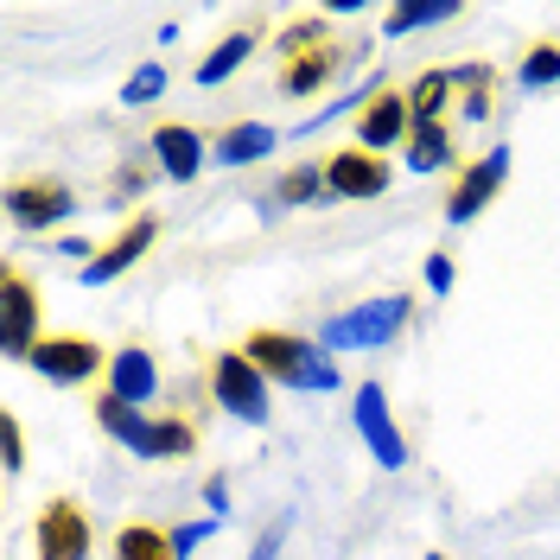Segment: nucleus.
<instances>
[{"label": "nucleus", "instance_id": "nucleus-15", "mask_svg": "<svg viewBox=\"0 0 560 560\" xmlns=\"http://www.w3.org/2000/svg\"><path fill=\"white\" fill-rule=\"evenodd\" d=\"M7 210H13L20 223L45 230V223H65L70 210H77V198H70L65 185H51V178H45V185H13V191H7Z\"/></svg>", "mask_w": 560, "mask_h": 560}, {"label": "nucleus", "instance_id": "nucleus-4", "mask_svg": "<svg viewBox=\"0 0 560 560\" xmlns=\"http://www.w3.org/2000/svg\"><path fill=\"white\" fill-rule=\"evenodd\" d=\"M350 420H357V433L370 440V453H376L383 471H401V465H408V440H401V427L388 420L383 383H363L357 395H350Z\"/></svg>", "mask_w": 560, "mask_h": 560}, {"label": "nucleus", "instance_id": "nucleus-17", "mask_svg": "<svg viewBox=\"0 0 560 560\" xmlns=\"http://www.w3.org/2000/svg\"><path fill=\"white\" fill-rule=\"evenodd\" d=\"M408 166H415V173L453 166V135H446L440 121H415V135H408Z\"/></svg>", "mask_w": 560, "mask_h": 560}, {"label": "nucleus", "instance_id": "nucleus-13", "mask_svg": "<svg viewBox=\"0 0 560 560\" xmlns=\"http://www.w3.org/2000/svg\"><path fill=\"white\" fill-rule=\"evenodd\" d=\"M147 147H153L160 173L173 178V185H191V178L205 173V140L191 135V128H178V121H166V128L147 140Z\"/></svg>", "mask_w": 560, "mask_h": 560}, {"label": "nucleus", "instance_id": "nucleus-3", "mask_svg": "<svg viewBox=\"0 0 560 560\" xmlns=\"http://www.w3.org/2000/svg\"><path fill=\"white\" fill-rule=\"evenodd\" d=\"M108 357L115 350H103V345H90V338H70V331H58V338H38V350L26 357L45 383H65V388H77V383H90L96 370L108 376Z\"/></svg>", "mask_w": 560, "mask_h": 560}, {"label": "nucleus", "instance_id": "nucleus-20", "mask_svg": "<svg viewBox=\"0 0 560 560\" xmlns=\"http://www.w3.org/2000/svg\"><path fill=\"white\" fill-rule=\"evenodd\" d=\"M268 147H275V128L248 121V128H230V135L217 140V160H223V166H248V160H261Z\"/></svg>", "mask_w": 560, "mask_h": 560}, {"label": "nucleus", "instance_id": "nucleus-24", "mask_svg": "<svg viewBox=\"0 0 560 560\" xmlns=\"http://www.w3.org/2000/svg\"><path fill=\"white\" fill-rule=\"evenodd\" d=\"M523 83L528 90H541V83H560V45H535L523 58Z\"/></svg>", "mask_w": 560, "mask_h": 560}, {"label": "nucleus", "instance_id": "nucleus-2", "mask_svg": "<svg viewBox=\"0 0 560 560\" xmlns=\"http://www.w3.org/2000/svg\"><path fill=\"white\" fill-rule=\"evenodd\" d=\"M408 293H383V300H370V306H357V313H345V318H331L325 325V345L331 350H363V345H388L401 325H408Z\"/></svg>", "mask_w": 560, "mask_h": 560}, {"label": "nucleus", "instance_id": "nucleus-7", "mask_svg": "<svg viewBox=\"0 0 560 560\" xmlns=\"http://www.w3.org/2000/svg\"><path fill=\"white\" fill-rule=\"evenodd\" d=\"M0 345H7V357H33L38 350V300H33V280L20 268L0 275Z\"/></svg>", "mask_w": 560, "mask_h": 560}, {"label": "nucleus", "instance_id": "nucleus-6", "mask_svg": "<svg viewBox=\"0 0 560 560\" xmlns=\"http://www.w3.org/2000/svg\"><path fill=\"white\" fill-rule=\"evenodd\" d=\"M287 65H280V90L287 96H313L318 83L338 70V51H331V38L318 33V26H306V33H287Z\"/></svg>", "mask_w": 560, "mask_h": 560}, {"label": "nucleus", "instance_id": "nucleus-8", "mask_svg": "<svg viewBox=\"0 0 560 560\" xmlns=\"http://www.w3.org/2000/svg\"><path fill=\"white\" fill-rule=\"evenodd\" d=\"M153 236H160V217H153V210H140L135 223H128V230H121L96 261H83V268H77V280H83V287H108V280H121L140 255L153 248Z\"/></svg>", "mask_w": 560, "mask_h": 560}, {"label": "nucleus", "instance_id": "nucleus-5", "mask_svg": "<svg viewBox=\"0 0 560 560\" xmlns=\"http://www.w3.org/2000/svg\"><path fill=\"white\" fill-rule=\"evenodd\" d=\"M210 383H217V401H223V408H230L236 420H255V427L268 420V376L248 363L243 350H223Z\"/></svg>", "mask_w": 560, "mask_h": 560}, {"label": "nucleus", "instance_id": "nucleus-19", "mask_svg": "<svg viewBox=\"0 0 560 560\" xmlns=\"http://www.w3.org/2000/svg\"><path fill=\"white\" fill-rule=\"evenodd\" d=\"M115 560H178V555H173V535H166V528L128 523L115 535Z\"/></svg>", "mask_w": 560, "mask_h": 560}, {"label": "nucleus", "instance_id": "nucleus-16", "mask_svg": "<svg viewBox=\"0 0 560 560\" xmlns=\"http://www.w3.org/2000/svg\"><path fill=\"white\" fill-rule=\"evenodd\" d=\"M96 427H103L108 440H121L128 453L153 458V420L140 415L135 401H121V395H103V401H96Z\"/></svg>", "mask_w": 560, "mask_h": 560}, {"label": "nucleus", "instance_id": "nucleus-11", "mask_svg": "<svg viewBox=\"0 0 560 560\" xmlns=\"http://www.w3.org/2000/svg\"><path fill=\"white\" fill-rule=\"evenodd\" d=\"M503 173H510V153H503V147H497V153H485L478 166H465V173H458V185H453V198H446V223H471V217L497 198Z\"/></svg>", "mask_w": 560, "mask_h": 560}, {"label": "nucleus", "instance_id": "nucleus-31", "mask_svg": "<svg viewBox=\"0 0 560 560\" xmlns=\"http://www.w3.org/2000/svg\"><path fill=\"white\" fill-rule=\"evenodd\" d=\"M427 560H440V555H427Z\"/></svg>", "mask_w": 560, "mask_h": 560}, {"label": "nucleus", "instance_id": "nucleus-10", "mask_svg": "<svg viewBox=\"0 0 560 560\" xmlns=\"http://www.w3.org/2000/svg\"><path fill=\"white\" fill-rule=\"evenodd\" d=\"M90 555V523H83V510L58 497V503H45V516H38V560H83Z\"/></svg>", "mask_w": 560, "mask_h": 560}, {"label": "nucleus", "instance_id": "nucleus-14", "mask_svg": "<svg viewBox=\"0 0 560 560\" xmlns=\"http://www.w3.org/2000/svg\"><path fill=\"white\" fill-rule=\"evenodd\" d=\"M153 388H160V370H153V357H147L140 345H121L115 357H108V395H121V401L147 408Z\"/></svg>", "mask_w": 560, "mask_h": 560}, {"label": "nucleus", "instance_id": "nucleus-23", "mask_svg": "<svg viewBox=\"0 0 560 560\" xmlns=\"http://www.w3.org/2000/svg\"><path fill=\"white\" fill-rule=\"evenodd\" d=\"M198 453V433L185 420H153V458H185Z\"/></svg>", "mask_w": 560, "mask_h": 560}, {"label": "nucleus", "instance_id": "nucleus-1", "mask_svg": "<svg viewBox=\"0 0 560 560\" xmlns=\"http://www.w3.org/2000/svg\"><path fill=\"white\" fill-rule=\"evenodd\" d=\"M243 357L261 376H275V383H287V388H331L338 383L331 357L313 350V345H300V338H287V331H248Z\"/></svg>", "mask_w": 560, "mask_h": 560}, {"label": "nucleus", "instance_id": "nucleus-25", "mask_svg": "<svg viewBox=\"0 0 560 560\" xmlns=\"http://www.w3.org/2000/svg\"><path fill=\"white\" fill-rule=\"evenodd\" d=\"M160 90H166V70H160V65H140L135 77L121 83V103H153Z\"/></svg>", "mask_w": 560, "mask_h": 560}, {"label": "nucleus", "instance_id": "nucleus-9", "mask_svg": "<svg viewBox=\"0 0 560 560\" xmlns=\"http://www.w3.org/2000/svg\"><path fill=\"white\" fill-rule=\"evenodd\" d=\"M325 191H331V198H383L388 160L383 153H363V147H345V153L325 160Z\"/></svg>", "mask_w": 560, "mask_h": 560}, {"label": "nucleus", "instance_id": "nucleus-22", "mask_svg": "<svg viewBox=\"0 0 560 560\" xmlns=\"http://www.w3.org/2000/svg\"><path fill=\"white\" fill-rule=\"evenodd\" d=\"M248 51H255V33H230V38H223V45H217V51L205 58V65H198V83H205V90H217V83H223L230 70L243 65Z\"/></svg>", "mask_w": 560, "mask_h": 560}, {"label": "nucleus", "instance_id": "nucleus-30", "mask_svg": "<svg viewBox=\"0 0 560 560\" xmlns=\"http://www.w3.org/2000/svg\"><path fill=\"white\" fill-rule=\"evenodd\" d=\"M280 535H287V523H275L268 535H261V548H255V560H275V548H280Z\"/></svg>", "mask_w": 560, "mask_h": 560}, {"label": "nucleus", "instance_id": "nucleus-29", "mask_svg": "<svg viewBox=\"0 0 560 560\" xmlns=\"http://www.w3.org/2000/svg\"><path fill=\"white\" fill-rule=\"evenodd\" d=\"M427 287H433V293H446V287H453V261H446V255H433V261H427Z\"/></svg>", "mask_w": 560, "mask_h": 560}, {"label": "nucleus", "instance_id": "nucleus-26", "mask_svg": "<svg viewBox=\"0 0 560 560\" xmlns=\"http://www.w3.org/2000/svg\"><path fill=\"white\" fill-rule=\"evenodd\" d=\"M318 185H325V166H300V173L280 178V198H287V205H313Z\"/></svg>", "mask_w": 560, "mask_h": 560}, {"label": "nucleus", "instance_id": "nucleus-27", "mask_svg": "<svg viewBox=\"0 0 560 560\" xmlns=\"http://www.w3.org/2000/svg\"><path fill=\"white\" fill-rule=\"evenodd\" d=\"M210 528H217V523H191V528H173V555H191L198 541H210Z\"/></svg>", "mask_w": 560, "mask_h": 560}, {"label": "nucleus", "instance_id": "nucleus-21", "mask_svg": "<svg viewBox=\"0 0 560 560\" xmlns=\"http://www.w3.org/2000/svg\"><path fill=\"white\" fill-rule=\"evenodd\" d=\"M446 96H453V70H427V77H415V90H408V115L415 121H440Z\"/></svg>", "mask_w": 560, "mask_h": 560}, {"label": "nucleus", "instance_id": "nucleus-28", "mask_svg": "<svg viewBox=\"0 0 560 560\" xmlns=\"http://www.w3.org/2000/svg\"><path fill=\"white\" fill-rule=\"evenodd\" d=\"M26 465V440H20V420L7 415V471H20Z\"/></svg>", "mask_w": 560, "mask_h": 560}, {"label": "nucleus", "instance_id": "nucleus-12", "mask_svg": "<svg viewBox=\"0 0 560 560\" xmlns=\"http://www.w3.org/2000/svg\"><path fill=\"white\" fill-rule=\"evenodd\" d=\"M415 135V115H408V96L401 90H376V103L357 115V147L363 153H383V147H395V140Z\"/></svg>", "mask_w": 560, "mask_h": 560}, {"label": "nucleus", "instance_id": "nucleus-18", "mask_svg": "<svg viewBox=\"0 0 560 560\" xmlns=\"http://www.w3.org/2000/svg\"><path fill=\"white\" fill-rule=\"evenodd\" d=\"M458 0H415V7H388L383 13V33L401 38V33H420V26H440V20H453Z\"/></svg>", "mask_w": 560, "mask_h": 560}]
</instances>
